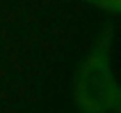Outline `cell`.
Returning a JSON list of instances; mask_svg holds the SVG:
<instances>
[{"label": "cell", "instance_id": "obj_1", "mask_svg": "<svg viewBox=\"0 0 121 113\" xmlns=\"http://www.w3.org/2000/svg\"><path fill=\"white\" fill-rule=\"evenodd\" d=\"M112 25L100 32L75 74L73 101L82 113H112L121 92L112 64Z\"/></svg>", "mask_w": 121, "mask_h": 113}, {"label": "cell", "instance_id": "obj_2", "mask_svg": "<svg viewBox=\"0 0 121 113\" xmlns=\"http://www.w3.org/2000/svg\"><path fill=\"white\" fill-rule=\"evenodd\" d=\"M82 2L95 5V7L102 9V11H107V12L121 16V0H82Z\"/></svg>", "mask_w": 121, "mask_h": 113}]
</instances>
